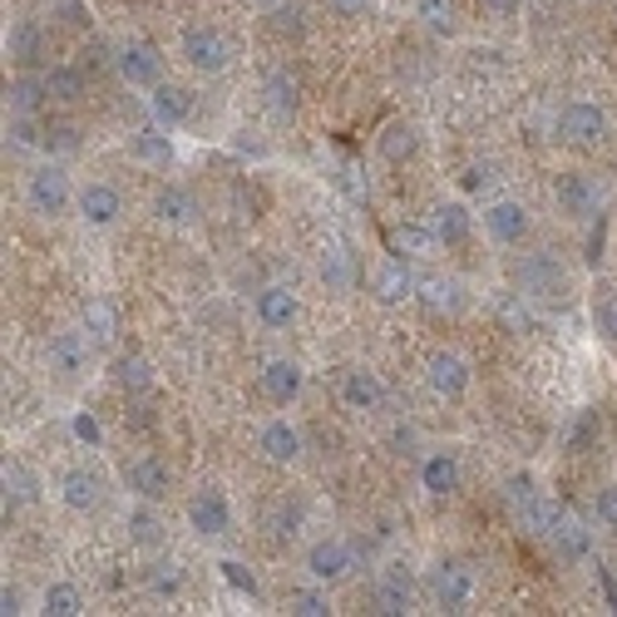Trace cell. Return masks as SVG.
<instances>
[{
    "instance_id": "obj_54",
    "label": "cell",
    "mask_w": 617,
    "mask_h": 617,
    "mask_svg": "<svg viewBox=\"0 0 617 617\" xmlns=\"http://www.w3.org/2000/svg\"><path fill=\"white\" fill-rule=\"evenodd\" d=\"M519 6L524 0H484V10H494V15H519Z\"/></svg>"
},
{
    "instance_id": "obj_24",
    "label": "cell",
    "mask_w": 617,
    "mask_h": 617,
    "mask_svg": "<svg viewBox=\"0 0 617 617\" xmlns=\"http://www.w3.org/2000/svg\"><path fill=\"white\" fill-rule=\"evenodd\" d=\"M376 148H380V158H386V164H410V158L420 154V129H415L410 119H390L386 129H380Z\"/></svg>"
},
{
    "instance_id": "obj_45",
    "label": "cell",
    "mask_w": 617,
    "mask_h": 617,
    "mask_svg": "<svg viewBox=\"0 0 617 617\" xmlns=\"http://www.w3.org/2000/svg\"><path fill=\"white\" fill-rule=\"evenodd\" d=\"M70 430H74V440L90 445V450H100V445H104V425H100V415H94V410H74Z\"/></svg>"
},
{
    "instance_id": "obj_23",
    "label": "cell",
    "mask_w": 617,
    "mask_h": 617,
    "mask_svg": "<svg viewBox=\"0 0 617 617\" xmlns=\"http://www.w3.org/2000/svg\"><path fill=\"white\" fill-rule=\"evenodd\" d=\"M548 544L563 553V563H583L593 553V534L573 514H558L553 519V529H548Z\"/></svg>"
},
{
    "instance_id": "obj_6",
    "label": "cell",
    "mask_w": 617,
    "mask_h": 617,
    "mask_svg": "<svg viewBox=\"0 0 617 617\" xmlns=\"http://www.w3.org/2000/svg\"><path fill=\"white\" fill-rule=\"evenodd\" d=\"M519 286H524L529 296L558 302V296H568V272H563V262L553 258V252H529L524 268H519Z\"/></svg>"
},
{
    "instance_id": "obj_48",
    "label": "cell",
    "mask_w": 617,
    "mask_h": 617,
    "mask_svg": "<svg viewBox=\"0 0 617 617\" xmlns=\"http://www.w3.org/2000/svg\"><path fill=\"white\" fill-rule=\"evenodd\" d=\"M593 509H598L603 529H617V484H608V489H598V499H593Z\"/></svg>"
},
{
    "instance_id": "obj_25",
    "label": "cell",
    "mask_w": 617,
    "mask_h": 617,
    "mask_svg": "<svg viewBox=\"0 0 617 617\" xmlns=\"http://www.w3.org/2000/svg\"><path fill=\"white\" fill-rule=\"evenodd\" d=\"M262 94H268V109L276 119H292V114L302 109V80H296L292 70H272L268 80H262Z\"/></svg>"
},
{
    "instance_id": "obj_21",
    "label": "cell",
    "mask_w": 617,
    "mask_h": 617,
    "mask_svg": "<svg viewBox=\"0 0 617 617\" xmlns=\"http://www.w3.org/2000/svg\"><path fill=\"white\" fill-rule=\"evenodd\" d=\"M302 386H306V376H302V366H296V360L276 356V360L262 366V390H268L276 406H292V400L302 396Z\"/></svg>"
},
{
    "instance_id": "obj_11",
    "label": "cell",
    "mask_w": 617,
    "mask_h": 617,
    "mask_svg": "<svg viewBox=\"0 0 617 617\" xmlns=\"http://www.w3.org/2000/svg\"><path fill=\"white\" fill-rule=\"evenodd\" d=\"M484 228L494 242H504V248H514V242L529 238V208L514 203V198H499V203L484 208Z\"/></svg>"
},
{
    "instance_id": "obj_36",
    "label": "cell",
    "mask_w": 617,
    "mask_h": 617,
    "mask_svg": "<svg viewBox=\"0 0 617 617\" xmlns=\"http://www.w3.org/2000/svg\"><path fill=\"white\" fill-rule=\"evenodd\" d=\"M218 573H222V583H228V588L238 593V598H252V603L262 598V583H258V573H252L248 563H238V558H222V563H218Z\"/></svg>"
},
{
    "instance_id": "obj_55",
    "label": "cell",
    "mask_w": 617,
    "mask_h": 617,
    "mask_svg": "<svg viewBox=\"0 0 617 617\" xmlns=\"http://www.w3.org/2000/svg\"><path fill=\"white\" fill-rule=\"evenodd\" d=\"M262 6H282V0H262Z\"/></svg>"
},
{
    "instance_id": "obj_5",
    "label": "cell",
    "mask_w": 617,
    "mask_h": 617,
    "mask_svg": "<svg viewBox=\"0 0 617 617\" xmlns=\"http://www.w3.org/2000/svg\"><path fill=\"white\" fill-rule=\"evenodd\" d=\"M188 529H194L198 538H222L232 529V504L222 489L203 484L194 499H188Z\"/></svg>"
},
{
    "instance_id": "obj_27",
    "label": "cell",
    "mask_w": 617,
    "mask_h": 617,
    "mask_svg": "<svg viewBox=\"0 0 617 617\" xmlns=\"http://www.w3.org/2000/svg\"><path fill=\"white\" fill-rule=\"evenodd\" d=\"M6 55L15 60V65L35 70L40 55H45V35H40V25H30V20H15V25L6 30Z\"/></svg>"
},
{
    "instance_id": "obj_28",
    "label": "cell",
    "mask_w": 617,
    "mask_h": 617,
    "mask_svg": "<svg viewBox=\"0 0 617 617\" xmlns=\"http://www.w3.org/2000/svg\"><path fill=\"white\" fill-rule=\"evenodd\" d=\"M194 212H198V198L188 194V188H178V184H164L158 188V198H154V218L158 222H194Z\"/></svg>"
},
{
    "instance_id": "obj_53",
    "label": "cell",
    "mask_w": 617,
    "mask_h": 617,
    "mask_svg": "<svg viewBox=\"0 0 617 617\" xmlns=\"http://www.w3.org/2000/svg\"><path fill=\"white\" fill-rule=\"evenodd\" d=\"M45 148H74V129H50L45 134Z\"/></svg>"
},
{
    "instance_id": "obj_9",
    "label": "cell",
    "mask_w": 617,
    "mask_h": 617,
    "mask_svg": "<svg viewBox=\"0 0 617 617\" xmlns=\"http://www.w3.org/2000/svg\"><path fill=\"white\" fill-rule=\"evenodd\" d=\"M124 484L134 489L144 504H158V499H168V489H174V474H168L164 460H154V454H138V460L124 464Z\"/></svg>"
},
{
    "instance_id": "obj_2",
    "label": "cell",
    "mask_w": 617,
    "mask_h": 617,
    "mask_svg": "<svg viewBox=\"0 0 617 617\" xmlns=\"http://www.w3.org/2000/svg\"><path fill=\"white\" fill-rule=\"evenodd\" d=\"M25 198H30V208L45 212V218H60L70 203H80L74 188H70V174L60 164H40L35 174L25 178Z\"/></svg>"
},
{
    "instance_id": "obj_32",
    "label": "cell",
    "mask_w": 617,
    "mask_h": 617,
    "mask_svg": "<svg viewBox=\"0 0 617 617\" xmlns=\"http://www.w3.org/2000/svg\"><path fill=\"white\" fill-rule=\"evenodd\" d=\"M35 494H40V480H35V474H30L20 460H10V464H6V514H15V509L30 504Z\"/></svg>"
},
{
    "instance_id": "obj_34",
    "label": "cell",
    "mask_w": 617,
    "mask_h": 617,
    "mask_svg": "<svg viewBox=\"0 0 617 617\" xmlns=\"http://www.w3.org/2000/svg\"><path fill=\"white\" fill-rule=\"evenodd\" d=\"M593 336L617 346V292L608 286H598V296H593Z\"/></svg>"
},
{
    "instance_id": "obj_46",
    "label": "cell",
    "mask_w": 617,
    "mask_h": 617,
    "mask_svg": "<svg viewBox=\"0 0 617 617\" xmlns=\"http://www.w3.org/2000/svg\"><path fill=\"white\" fill-rule=\"evenodd\" d=\"M322 276H326V286H336V292H346V286H351V262H346L342 248H332L322 258Z\"/></svg>"
},
{
    "instance_id": "obj_3",
    "label": "cell",
    "mask_w": 617,
    "mask_h": 617,
    "mask_svg": "<svg viewBox=\"0 0 617 617\" xmlns=\"http://www.w3.org/2000/svg\"><path fill=\"white\" fill-rule=\"evenodd\" d=\"M356 563L360 558L346 538H322V544L306 548V578L322 583V588H336V583H346L356 573Z\"/></svg>"
},
{
    "instance_id": "obj_43",
    "label": "cell",
    "mask_w": 617,
    "mask_h": 617,
    "mask_svg": "<svg viewBox=\"0 0 617 617\" xmlns=\"http://www.w3.org/2000/svg\"><path fill=\"white\" fill-rule=\"evenodd\" d=\"M129 538H134V544H144V548L164 544V524H158L154 509H134V514H129Z\"/></svg>"
},
{
    "instance_id": "obj_26",
    "label": "cell",
    "mask_w": 617,
    "mask_h": 617,
    "mask_svg": "<svg viewBox=\"0 0 617 617\" xmlns=\"http://www.w3.org/2000/svg\"><path fill=\"white\" fill-rule=\"evenodd\" d=\"M370 292H376V302L386 306H400L406 296H415V276L400 258H390L386 268H376V276H370Z\"/></svg>"
},
{
    "instance_id": "obj_12",
    "label": "cell",
    "mask_w": 617,
    "mask_h": 617,
    "mask_svg": "<svg viewBox=\"0 0 617 617\" xmlns=\"http://www.w3.org/2000/svg\"><path fill=\"white\" fill-rule=\"evenodd\" d=\"M296 312H302V302H296V292L286 282H268L258 292V322L268 326V332H286V326L296 322Z\"/></svg>"
},
{
    "instance_id": "obj_50",
    "label": "cell",
    "mask_w": 617,
    "mask_h": 617,
    "mask_svg": "<svg viewBox=\"0 0 617 617\" xmlns=\"http://www.w3.org/2000/svg\"><path fill=\"white\" fill-rule=\"evenodd\" d=\"M588 268H598V258H603V218H593V238H588Z\"/></svg>"
},
{
    "instance_id": "obj_19",
    "label": "cell",
    "mask_w": 617,
    "mask_h": 617,
    "mask_svg": "<svg viewBox=\"0 0 617 617\" xmlns=\"http://www.w3.org/2000/svg\"><path fill=\"white\" fill-rule=\"evenodd\" d=\"M342 400H346V410H380L386 406V380L376 376V370H346V380H342Z\"/></svg>"
},
{
    "instance_id": "obj_13",
    "label": "cell",
    "mask_w": 617,
    "mask_h": 617,
    "mask_svg": "<svg viewBox=\"0 0 617 617\" xmlns=\"http://www.w3.org/2000/svg\"><path fill=\"white\" fill-rule=\"evenodd\" d=\"M90 336L84 332H55L50 336V346H45V360H50V370L55 376H65V380H74L84 370V360H90Z\"/></svg>"
},
{
    "instance_id": "obj_20",
    "label": "cell",
    "mask_w": 617,
    "mask_h": 617,
    "mask_svg": "<svg viewBox=\"0 0 617 617\" xmlns=\"http://www.w3.org/2000/svg\"><path fill=\"white\" fill-rule=\"evenodd\" d=\"M119 74L138 90H154L158 80H164V55H158L154 45H124L119 50Z\"/></svg>"
},
{
    "instance_id": "obj_42",
    "label": "cell",
    "mask_w": 617,
    "mask_h": 617,
    "mask_svg": "<svg viewBox=\"0 0 617 617\" xmlns=\"http://www.w3.org/2000/svg\"><path fill=\"white\" fill-rule=\"evenodd\" d=\"M286 613H296V617H326V613H332V603H326V588L316 583V588L286 593Z\"/></svg>"
},
{
    "instance_id": "obj_39",
    "label": "cell",
    "mask_w": 617,
    "mask_h": 617,
    "mask_svg": "<svg viewBox=\"0 0 617 617\" xmlns=\"http://www.w3.org/2000/svg\"><path fill=\"white\" fill-rule=\"evenodd\" d=\"M45 90H50V100H80V94H84V74L74 65H50L45 70Z\"/></svg>"
},
{
    "instance_id": "obj_52",
    "label": "cell",
    "mask_w": 617,
    "mask_h": 617,
    "mask_svg": "<svg viewBox=\"0 0 617 617\" xmlns=\"http://www.w3.org/2000/svg\"><path fill=\"white\" fill-rule=\"evenodd\" d=\"M332 10H336V15H366L370 0H332Z\"/></svg>"
},
{
    "instance_id": "obj_49",
    "label": "cell",
    "mask_w": 617,
    "mask_h": 617,
    "mask_svg": "<svg viewBox=\"0 0 617 617\" xmlns=\"http://www.w3.org/2000/svg\"><path fill=\"white\" fill-rule=\"evenodd\" d=\"M0 613H6V617H20V613H25V593H20L15 583H6V593H0Z\"/></svg>"
},
{
    "instance_id": "obj_41",
    "label": "cell",
    "mask_w": 617,
    "mask_h": 617,
    "mask_svg": "<svg viewBox=\"0 0 617 617\" xmlns=\"http://www.w3.org/2000/svg\"><path fill=\"white\" fill-rule=\"evenodd\" d=\"M415 296H425V306H430V312H460V306H464L460 286H454V282H440V276H435V282H425Z\"/></svg>"
},
{
    "instance_id": "obj_47",
    "label": "cell",
    "mask_w": 617,
    "mask_h": 617,
    "mask_svg": "<svg viewBox=\"0 0 617 617\" xmlns=\"http://www.w3.org/2000/svg\"><path fill=\"white\" fill-rule=\"evenodd\" d=\"M114 380H119L124 390H144L154 376H148V360L134 356V360H119V366H114Z\"/></svg>"
},
{
    "instance_id": "obj_17",
    "label": "cell",
    "mask_w": 617,
    "mask_h": 617,
    "mask_svg": "<svg viewBox=\"0 0 617 617\" xmlns=\"http://www.w3.org/2000/svg\"><path fill=\"white\" fill-rule=\"evenodd\" d=\"M119 212H124V198L114 184H84L80 188V218L90 222V228H109Z\"/></svg>"
},
{
    "instance_id": "obj_44",
    "label": "cell",
    "mask_w": 617,
    "mask_h": 617,
    "mask_svg": "<svg viewBox=\"0 0 617 617\" xmlns=\"http://www.w3.org/2000/svg\"><path fill=\"white\" fill-rule=\"evenodd\" d=\"M272 30H276V35H292V40H302V35H306L302 6H292V0H282V6H272Z\"/></svg>"
},
{
    "instance_id": "obj_31",
    "label": "cell",
    "mask_w": 617,
    "mask_h": 617,
    "mask_svg": "<svg viewBox=\"0 0 617 617\" xmlns=\"http://www.w3.org/2000/svg\"><path fill=\"white\" fill-rule=\"evenodd\" d=\"M6 100H10V109H15V114H35L40 104L50 100V90H45V74H20V80H10Z\"/></svg>"
},
{
    "instance_id": "obj_51",
    "label": "cell",
    "mask_w": 617,
    "mask_h": 617,
    "mask_svg": "<svg viewBox=\"0 0 617 617\" xmlns=\"http://www.w3.org/2000/svg\"><path fill=\"white\" fill-rule=\"evenodd\" d=\"M60 15H65L70 25H90V15H84V6H80V0H60Z\"/></svg>"
},
{
    "instance_id": "obj_40",
    "label": "cell",
    "mask_w": 617,
    "mask_h": 617,
    "mask_svg": "<svg viewBox=\"0 0 617 617\" xmlns=\"http://www.w3.org/2000/svg\"><path fill=\"white\" fill-rule=\"evenodd\" d=\"M415 15H420V25L435 30V35H450L454 30V6L450 0H415Z\"/></svg>"
},
{
    "instance_id": "obj_15",
    "label": "cell",
    "mask_w": 617,
    "mask_h": 617,
    "mask_svg": "<svg viewBox=\"0 0 617 617\" xmlns=\"http://www.w3.org/2000/svg\"><path fill=\"white\" fill-rule=\"evenodd\" d=\"M148 109H154V119L164 124V129H178V124H188V114H194V94H188L184 84L158 80L154 94H148Z\"/></svg>"
},
{
    "instance_id": "obj_10",
    "label": "cell",
    "mask_w": 617,
    "mask_h": 617,
    "mask_svg": "<svg viewBox=\"0 0 617 617\" xmlns=\"http://www.w3.org/2000/svg\"><path fill=\"white\" fill-rule=\"evenodd\" d=\"M376 613H415V578L406 563H386L376 578Z\"/></svg>"
},
{
    "instance_id": "obj_29",
    "label": "cell",
    "mask_w": 617,
    "mask_h": 617,
    "mask_svg": "<svg viewBox=\"0 0 617 617\" xmlns=\"http://www.w3.org/2000/svg\"><path fill=\"white\" fill-rule=\"evenodd\" d=\"M430 228H435V238L440 242H464L474 232V218H470V208L464 203H440L430 212Z\"/></svg>"
},
{
    "instance_id": "obj_7",
    "label": "cell",
    "mask_w": 617,
    "mask_h": 617,
    "mask_svg": "<svg viewBox=\"0 0 617 617\" xmlns=\"http://www.w3.org/2000/svg\"><path fill=\"white\" fill-rule=\"evenodd\" d=\"M430 593L445 613H470L474 603V573L464 563H435L430 573Z\"/></svg>"
},
{
    "instance_id": "obj_1",
    "label": "cell",
    "mask_w": 617,
    "mask_h": 617,
    "mask_svg": "<svg viewBox=\"0 0 617 617\" xmlns=\"http://www.w3.org/2000/svg\"><path fill=\"white\" fill-rule=\"evenodd\" d=\"M558 134L568 138V144H578V148H598V144H608L613 138V119L598 109V104L573 100V104H563L558 109Z\"/></svg>"
},
{
    "instance_id": "obj_8",
    "label": "cell",
    "mask_w": 617,
    "mask_h": 617,
    "mask_svg": "<svg viewBox=\"0 0 617 617\" xmlns=\"http://www.w3.org/2000/svg\"><path fill=\"white\" fill-rule=\"evenodd\" d=\"M425 380H430L435 396L460 400L464 390H470V360H464L460 351H435V356L425 360Z\"/></svg>"
},
{
    "instance_id": "obj_4",
    "label": "cell",
    "mask_w": 617,
    "mask_h": 617,
    "mask_svg": "<svg viewBox=\"0 0 617 617\" xmlns=\"http://www.w3.org/2000/svg\"><path fill=\"white\" fill-rule=\"evenodd\" d=\"M184 60L194 65L198 74H222L228 70V60H232V45H228V35L222 30H212V25H188L184 30Z\"/></svg>"
},
{
    "instance_id": "obj_14",
    "label": "cell",
    "mask_w": 617,
    "mask_h": 617,
    "mask_svg": "<svg viewBox=\"0 0 617 617\" xmlns=\"http://www.w3.org/2000/svg\"><path fill=\"white\" fill-rule=\"evenodd\" d=\"M258 450H262V460H272V464H296V454H302V435H296V425L292 420H268L258 430Z\"/></svg>"
},
{
    "instance_id": "obj_16",
    "label": "cell",
    "mask_w": 617,
    "mask_h": 617,
    "mask_svg": "<svg viewBox=\"0 0 617 617\" xmlns=\"http://www.w3.org/2000/svg\"><path fill=\"white\" fill-rule=\"evenodd\" d=\"M60 499H65L70 514H90L104 499V480L94 470H65L60 474Z\"/></svg>"
},
{
    "instance_id": "obj_37",
    "label": "cell",
    "mask_w": 617,
    "mask_h": 617,
    "mask_svg": "<svg viewBox=\"0 0 617 617\" xmlns=\"http://www.w3.org/2000/svg\"><path fill=\"white\" fill-rule=\"evenodd\" d=\"M40 603H45L50 617H80L84 613V598H80V588H74V583H50Z\"/></svg>"
},
{
    "instance_id": "obj_22",
    "label": "cell",
    "mask_w": 617,
    "mask_h": 617,
    "mask_svg": "<svg viewBox=\"0 0 617 617\" xmlns=\"http://www.w3.org/2000/svg\"><path fill=\"white\" fill-rule=\"evenodd\" d=\"M420 489L430 499H450L454 489H460V460H454L450 450H435L430 460L420 464Z\"/></svg>"
},
{
    "instance_id": "obj_18",
    "label": "cell",
    "mask_w": 617,
    "mask_h": 617,
    "mask_svg": "<svg viewBox=\"0 0 617 617\" xmlns=\"http://www.w3.org/2000/svg\"><path fill=\"white\" fill-rule=\"evenodd\" d=\"M553 198H558V208L568 212V218H598V188L588 184L583 174H563L558 184H553Z\"/></svg>"
},
{
    "instance_id": "obj_33",
    "label": "cell",
    "mask_w": 617,
    "mask_h": 617,
    "mask_svg": "<svg viewBox=\"0 0 617 617\" xmlns=\"http://www.w3.org/2000/svg\"><path fill=\"white\" fill-rule=\"evenodd\" d=\"M435 242H440V238H435L430 222H400L396 238H390V248L406 252V258H425V252H430Z\"/></svg>"
},
{
    "instance_id": "obj_38",
    "label": "cell",
    "mask_w": 617,
    "mask_h": 617,
    "mask_svg": "<svg viewBox=\"0 0 617 617\" xmlns=\"http://www.w3.org/2000/svg\"><path fill=\"white\" fill-rule=\"evenodd\" d=\"M114 332H119V322H114V306L90 302V312H84V336H90L94 346H109Z\"/></svg>"
},
{
    "instance_id": "obj_30",
    "label": "cell",
    "mask_w": 617,
    "mask_h": 617,
    "mask_svg": "<svg viewBox=\"0 0 617 617\" xmlns=\"http://www.w3.org/2000/svg\"><path fill=\"white\" fill-rule=\"evenodd\" d=\"M129 148H134L138 164H154V168H168V164H174V138L164 134V124H158V129H138Z\"/></svg>"
},
{
    "instance_id": "obj_35",
    "label": "cell",
    "mask_w": 617,
    "mask_h": 617,
    "mask_svg": "<svg viewBox=\"0 0 617 617\" xmlns=\"http://www.w3.org/2000/svg\"><path fill=\"white\" fill-rule=\"evenodd\" d=\"M148 593H154V598H178V593H184V568H178L174 558L148 563Z\"/></svg>"
}]
</instances>
